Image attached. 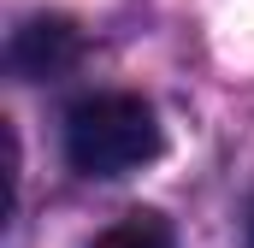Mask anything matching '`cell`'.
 Segmentation results:
<instances>
[{
    "instance_id": "obj_1",
    "label": "cell",
    "mask_w": 254,
    "mask_h": 248,
    "mask_svg": "<svg viewBox=\"0 0 254 248\" xmlns=\"http://www.w3.org/2000/svg\"><path fill=\"white\" fill-rule=\"evenodd\" d=\"M166 148L160 119L142 95H89L65 113V160L83 178H130Z\"/></svg>"
},
{
    "instance_id": "obj_2",
    "label": "cell",
    "mask_w": 254,
    "mask_h": 248,
    "mask_svg": "<svg viewBox=\"0 0 254 248\" xmlns=\"http://www.w3.org/2000/svg\"><path fill=\"white\" fill-rule=\"evenodd\" d=\"M83 60V36L71 18H30L12 30V48H6V65L24 77V83H48V77H65L71 65Z\"/></svg>"
},
{
    "instance_id": "obj_3",
    "label": "cell",
    "mask_w": 254,
    "mask_h": 248,
    "mask_svg": "<svg viewBox=\"0 0 254 248\" xmlns=\"http://www.w3.org/2000/svg\"><path fill=\"white\" fill-rule=\"evenodd\" d=\"M89 248H178V231H172L154 207H136L125 219H113Z\"/></svg>"
},
{
    "instance_id": "obj_4",
    "label": "cell",
    "mask_w": 254,
    "mask_h": 248,
    "mask_svg": "<svg viewBox=\"0 0 254 248\" xmlns=\"http://www.w3.org/2000/svg\"><path fill=\"white\" fill-rule=\"evenodd\" d=\"M249 248H254V219H249Z\"/></svg>"
}]
</instances>
